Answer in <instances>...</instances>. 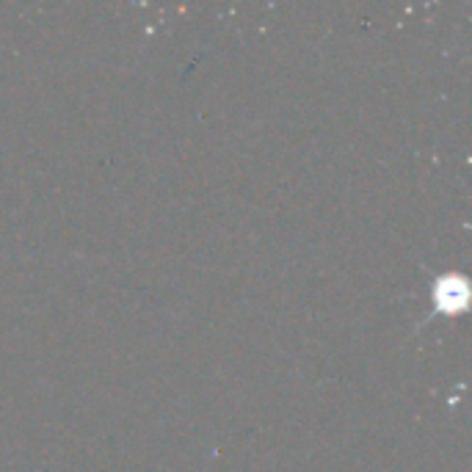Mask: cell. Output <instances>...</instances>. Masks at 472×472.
Instances as JSON below:
<instances>
[{
  "mask_svg": "<svg viewBox=\"0 0 472 472\" xmlns=\"http://www.w3.org/2000/svg\"><path fill=\"white\" fill-rule=\"evenodd\" d=\"M434 298L437 304L445 309V312H458L467 301V282L458 279V276H445L437 290H434Z\"/></svg>",
  "mask_w": 472,
  "mask_h": 472,
  "instance_id": "1",
  "label": "cell"
}]
</instances>
